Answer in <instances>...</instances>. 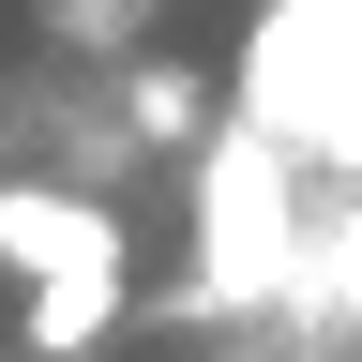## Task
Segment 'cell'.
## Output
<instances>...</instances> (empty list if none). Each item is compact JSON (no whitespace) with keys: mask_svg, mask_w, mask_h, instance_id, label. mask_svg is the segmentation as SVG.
<instances>
[{"mask_svg":"<svg viewBox=\"0 0 362 362\" xmlns=\"http://www.w3.org/2000/svg\"><path fill=\"white\" fill-rule=\"evenodd\" d=\"M317 242L287 226V136L272 121H226L211 166H197V317H242L302 272Z\"/></svg>","mask_w":362,"mask_h":362,"instance_id":"6da1fadb","label":"cell"},{"mask_svg":"<svg viewBox=\"0 0 362 362\" xmlns=\"http://www.w3.org/2000/svg\"><path fill=\"white\" fill-rule=\"evenodd\" d=\"M347 16H362V0H347Z\"/></svg>","mask_w":362,"mask_h":362,"instance_id":"5b68a950","label":"cell"},{"mask_svg":"<svg viewBox=\"0 0 362 362\" xmlns=\"http://www.w3.org/2000/svg\"><path fill=\"white\" fill-rule=\"evenodd\" d=\"M0 272H121V226L90 197H45V181H0Z\"/></svg>","mask_w":362,"mask_h":362,"instance_id":"7a4b0ae2","label":"cell"},{"mask_svg":"<svg viewBox=\"0 0 362 362\" xmlns=\"http://www.w3.org/2000/svg\"><path fill=\"white\" fill-rule=\"evenodd\" d=\"M106 317H121V272H45L30 287V347L76 362V347H106Z\"/></svg>","mask_w":362,"mask_h":362,"instance_id":"3957f363","label":"cell"},{"mask_svg":"<svg viewBox=\"0 0 362 362\" xmlns=\"http://www.w3.org/2000/svg\"><path fill=\"white\" fill-rule=\"evenodd\" d=\"M302 272H317V302H347V317H362V226H347V242H317Z\"/></svg>","mask_w":362,"mask_h":362,"instance_id":"277c9868","label":"cell"}]
</instances>
